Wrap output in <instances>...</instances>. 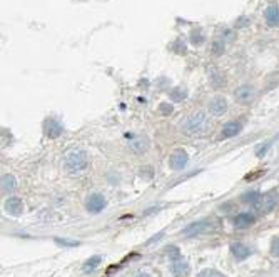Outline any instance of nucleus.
Here are the masks:
<instances>
[{
    "label": "nucleus",
    "mask_w": 279,
    "mask_h": 277,
    "mask_svg": "<svg viewBox=\"0 0 279 277\" xmlns=\"http://www.w3.org/2000/svg\"><path fill=\"white\" fill-rule=\"evenodd\" d=\"M64 167L70 174L80 172V170H84L87 167V154L80 149L69 150L66 157H64Z\"/></svg>",
    "instance_id": "f257e3e1"
},
{
    "label": "nucleus",
    "mask_w": 279,
    "mask_h": 277,
    "mask_svg": "<svg viewBox=\"0 0 279 277\" xmlns=\"http://www.w3.org/2000/svg\"><path fill=\"white\" fill-rule=\"evenodd\" d=\"M208 127V115L202 111L194 112L192 115H189L184 122V132L189 136H197V134L204 132Z\"/></svg>",
    "instance_id": "f03ea898"
},
{
    "label": "nucleus",
    "mask_w": 279,
    "mask_h": 277,
    "mask_svg": "<svg viewBox=\"0 0 279 277\" xmlns=\"http://www.w3.org/2000/svg\"><path fill=\"white\" fill-rule=\"evenodd\" d=\"M279 204V195L278 194H266V195H261V199L254 204V210H256L257 215H266L269 214L271 210H274Z\"/></svg>",
    "instance_id": "7ed1b4c3"
},
{
    "label": "nucleus",
    "mask_w": 279,
    "mask_h": 277,
    "mask_svg": "<svg viewBox=\"0 0 279 277\" xmlns=\"http://www.w3.org/2000/svg\"><path fill=\"white\" fill-rule=\"evenodd\" d=\"M211 231H212V222L209 219H201V221H196L189 224L187 227H184L183 235H186V237H196V235L201 234H209Z\"/></svg>",
    "instance_id": "20e7f679"
},
{
    "label": "nucleus",
    "mask_w": 279,
    "mask_h": 277,
    "mask_svg": "<svg viewBox=\"0 0 279 277\" xmlns=\"http://www.w3.org/2000/svg\"><path fill=\"white\" fill-rule=\"evenodd\" d=\"M234 99H236L237 104L241 105H249L256 100V89L249 84L239 85V87L234 91Z\"/></svg>",
    "instance_id": "39448f33"
},
{
    "label": "nucleus",
    "mask_w": 279,
    "mask_h": 277,
    "mask_svg": "<svg viewBox=\"0 0 279 277\" xmlns=\"http://www.w3.org/2000/svg\"><path fill=\"white\" fill-rule=\"evenodd\" d=\"M106 206H107L106 197H104L102 194H99V192L91 194L87 197V201H86V209H87V212H91V214L102 212V210L106 209Z\"/></svg>",
    "instance_id": "423d86ee"
},
{
    "label": "nucleus",
    "mask_w": 279,
    "mask_h": 277,
    "mask_svg": "<svg viewBox=\"0 0 279 277\" xmlns=\"http://www.w3.org/2000/svg\"><path fill=\"white\" fill-rule=\"evenodd\" d=\"M189 162V156L184 149H176L169 157V165L174 170H183Z\"/></svg>",
    "instance_id": "0eeeda50"
},
{
    "label": "nucleus",
    "mask_w": 279,
    "mask_h": 277,
    "mask_svg": "<svg viewBox=\"0 0 279 277\" xmlns=\"http://www.w3.org/2000/svg\"><path fill=\"white\" fill-rule=\"evenodd\" d=\"M129 147L134 154H145L151 147V142L145 136H129Z\"/></svg>",
    "instance_id": "6e6552de"
},
{
    "label": "nucleus",
    "mask_w": 279,
    "mask_h": 277,
    "mask_svg": "<svg viewBox=\"0 0 279 277\" xmlns=\"http://www.w3.org/2000/svg\"><path fill=\"white\" fill-rule=\"evenodd\" d=\"M62 132H64V127L59 120L47 119L44 122V134H46L47 138H57Z\"/></svg>",
    "instance_id": "1a4fd4ad"
},
{
    "label": "nucleus",
    "mask_w": 279,
    "mask_h": 277,
    "mask_svg": "<svg viewBox=\"0 0 279 277\" xmlns=\"http://www.w3.org/2000/svg\"><path fill=\"white\" fill-rule=\"evenodd\" d=\"M171 272L174 277H187L189 272H191V266H189L187 260H184L183 257L172 260L171 264Z\"/></svg>",
    "instance_id": "9d476101"
},
{
    "label": "nucleus",
    "mask_w": 279,
    "mask_h": 277,
    "mask_svg": "<svg viewBox=\"0 0 279 277\" xmlns=\"http://www.w3.org/2000/svg\"><path fill=\"white\" fill-rule=\"evenodd\" d=\"M256 222V215L251 214V212H242V214H237L236 217L232 219V224L236 229H248L253 224Z\"/></svg>",
    "instance_id": "9b49d317"
},
{
    "label": "nucleus",
    "mask_w": 279,
    "mask_h": 277,
    "mask_svg": "<svg viewBox=\"0 0 279 277\" xmlns=\"http://www.w3.org/2000/svg\"><path fill=\"white\" fill-rule=\"evenodd\" d=\"M209 112L212 114V115H224L226 112H228V102H226L224 97H214V99L209 102Z\"/></svg>",
    "instance_id": "f8f14e48"
},
{
    "label": "nucleus",
    "mask_w": 279,
    "mask_h": 277,
    "mask_svg": "<svg viewBox=\"0 0 279 277\" xmlns=\"http://www.w3.org/2000/svg\"><path fill=\"white\" fill-rule=\"evenodd\" d=\"M242 130V124L237 120L234 122H228V124H224V127L221 130V138H232L236 136H239Z\"/></svg>",
    "instance_id": "ddd939ff"
},
{
    "label": "nucleus",
    "mask_w": 279,
    "mask_h": 277,
    "mask_svg": "<svg viewBox=\"0 0 279 277\" xmlns=\"http://www.w3.org/2000/svg\"><path fill=\"white\" fill-rule=\"evenodd\" d=\"M3 206H5L7 214H10V215H20L23 210V202H22V199H19V197H9Z\"/></svg>",
    "instance_id": "4468645a"
},
{
    "label": "nucleus",
    "mask_w": 279,
    "mask_h": 277,
    "mask_svg": "<svg viewBox=\"0 0 279 277\" xmlns=\"http://www.w3.org/2000/svg\"><path fill=\"white\" fill-rule=\"evenodd\" d=\"M264 20L269 27H279V5H269L264 10Z\"/></svg>",
    "instance_id": "2eb2a0df"
},
{
    "label": "nucleus",
    "mask_w": 279,
    "mask_h": 277,
    "mask_svg": "<svg viewBox=\"0 0 279 277\" xmlns=\"http://www.w3.org/2000/svg\"><path fill=\"white\" fill-rule=\"evenodd\" d=\"M231 252H232V255L236 259H239V260H244V259H248L249 255H251V251L246 244H242V242H234L231 244Z\"/></svg>",
    "instance_id": "dca6fc26"
},
{
    "label": "nucleus",
    "mask_w": 279,
    "mask_h": 277,
    "mask_svg": "<svg viewBox=\"0 0 279 277\" xmlns=\"http://www.w3.org/2000/svg\"><path fill=\"white\" fill-rule=\"evenodd\" d=\"M17 187V179H15L12 174H5L2 176V192L3 194H12Z\"/></svg>",
    "instance_id": "f3484780"
},
{
    "label": "nucleus",
    "mask_w": 279,
    "mask_h": 277,
    "mask_svg": "<svg viewBox=\"0 0 279 277\" xmlns=\"http://www.w3.org/2000/svg\"><path fill=\"white\" fill-rule=\"evenodd\" d=\"M100 262H102V257H100V255H92V257H89L86 262H84L82 271L86 272V274H92V272L100 266Z\"/></svg>",
    "instance_id": "a211bd4d"
},
{
    "label": "nucleus",
    "mask_w": 279,
    "mask_h": 277,
    "mask_svg": "<svg viewBox=\"0 0 279 277\" xmlns=\"http://www.w3.org/2000/svg\"><path fill=\"white\" fill-rule=\"evenodd\" d=\"M169 97H171L172 100H176V102H183L186 97H187V91L183 87H176V89H172L171 92H169Z\"/></svg>",
    "instance_id": "6ab92c4d"
},
{
    "label": "nucleus",
    "mask_w": 279,
    "mask_h": 277,
    "mask_svg": "<svg viewBox=\"0 0 279 277\" xmlns=\"http://www.w3.org/2000/svg\"><path fill=\"white\" fill-rule=\"evenodd\" d=\"M241 199H242V202H244V204H249V206H254V204H256V202L261 199V194L257 192V190H251V192H246Z\"/></svg>",
    "instance_id": "aec40b11"
},
{
    "label": "nucleus",
    "mask_w": 279,
    "mask_h": 277,
    "mask_svg": "<svg viewBox=\"0 0 279 277\" xmlns=\"http://www.w3.org/2000/svg\"><path fill=\"white\" fill-rule=\"evenodd\" d=\"M209 79H211V82L214 87H224V77L219 74V70H211L209 72Z\"/></svg>",
    "instance_id": "412c9836"
},
{
    "label": "nucleus",
    "mask_w": 279,
    "mask_h": 277,
    "mask_svg": "<svg viewBox=\"0 0 279 277\" xmlns=\"http://www.w3.org/2000/svg\"><path fill=\"white\" fill-rule=\"evenodd\" d=\"M196 277H226V276L219 271H214V269H204Z\"/></svg>",
    "instance_id": "4be33fe9"
},
{
    "label": "nucleus",
    "mask_w": 279,
    "mask_h": 277,
    "mask_svg": "<svg viewBox=\"0 0 279 277\" xmlns=\"http://www.w3.org/2000/svg\"><path fill=\"white\" fill-rule=\"evenodd\" d=\"M55 244L62 247H77L79 246V240H69V239H55Z\"/></svg>",
    "instance_id": "5701e85b"
},
{
    "label": "nucleus",
    "mask_w": 279,
    "mask_h": 277,
    "mask_svg": "<svg viewBox=\"0 0 279 277\" xmlns=\"http://www.w3.org/2000/svg\"><path fill=\"white\" fill-rule=\"evenodd\" d=\"M165 254L169 255V259L176 260V259H179L181 251H179V247H176V246H169L167 249H165Z\"/></svg>",
    "instance_id": "b1692460"
},
{
    "label": "nucleus",
    "mask_w": 279,
    "mask_h": 277,
    "mask_svg": "<svg viewBox=\"0 0 279 277\" xmlns=\"http://www.w3.org/2000/svg\"><path fill=\"white\" fill-rule=\"evenodd\" d=\"M159 112L163 114V115H171V114L174 112V107L171 104H167V102H164V104L159 105Z\"/></svg>",
    "instance_id": "393cba45"
},
{
    "label": "nucleus",
    "mask_w": 279,
    "mask_h": 277,
    "mask_svg": "<svg viewBox=\"0 0 279 277\" xmlns=\"http://www.w3.org/2000/svg\"><path fill=\"white\" fill-rule=\"evenodd\" d=\"M222 52H224V44H222V42H214L212 44V54L221 55Z\"/></svg>",
    "instance_id": "a878e982"
},
{
    "label": "nucleus",
    "mask_w": 279,
    "mask_h": 277,
    "mask_svg": "<svg viewBox=\"0 0 279 277\" xmlns=\"http://www.w3.org/2000/svg\"><path fill=\"white\" fill-rule=\"evenodd\" d=\"M271 254L279 257V239H274L273 244H271Z\"/></svg>",
    "instance_id": "bb28decb"
},
{
    "label": "nucleus",
    "mask_w": 279,
    "mask_h": 277,
    "mask_svg": "<svg viewBox=\"0 0 279 277\" xmlns=\"http://www.w3.org/2000/svg\"><path fill=\"white\" fill-rule=\"evenodd\" d=\"M163 235H164V231H163V232H159V234H156L152 239H149V242H147V244H149V246H152V244L157 242V240H159L161 237H163Z\"/></svg>",
    "instance_id": "cd10ccee"
},
{
    "label": "nucleus",
    "mask_w": 279,
    "mask_h": 277,
    "mask_svg": "<svg viewBox=\"0 0 279 277\" xmlns=\"http://www.w3.org/2000/svg\"><path fill=\"white\" fill-rule=\"evenodd\" d=\"M137 277H151V276H149V274H145V272H142V274H139Z\"/></svg>",
    "instance_id": "c85d7f7f"
}]
</instances>
